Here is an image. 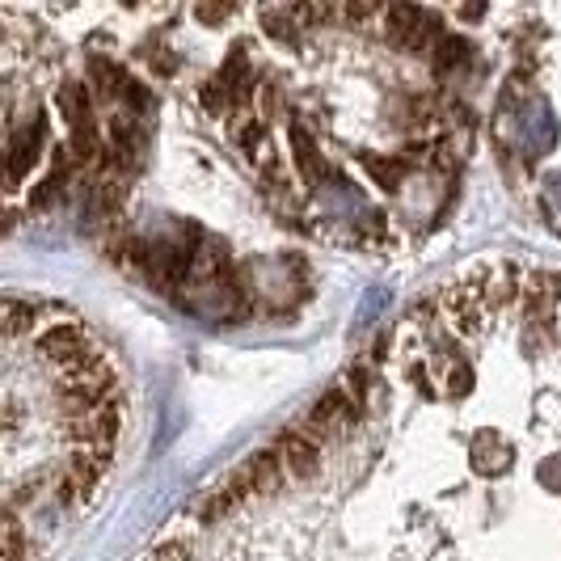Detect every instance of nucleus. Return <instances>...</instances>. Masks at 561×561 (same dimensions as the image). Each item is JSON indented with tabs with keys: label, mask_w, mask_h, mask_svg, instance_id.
Returning a JSON list of instances; mask_svg holds the SVG:
<instances>
[{
	"label": "nucleus",
	"mask_w": 561,
	"mask_h": 561,
	"mask_svg": "<svg viewBox=\"0 0 561 561\" xmlns=\"http://www.w3.org/2000/svg\"><path fill=\"white\" fill-rule=\"evenodd\" d=\"M38 355L56 367H72L81 364V359H89V355H98V342L77 321H59V325H47L38 334Z\"/></svg>",
	"instance_id": "f257e3e1"
},
{
	"label": "nucleus",
	"mask_w": 561,
	"mask_h": 561,
	"mask_svg": "<svg viewBox=\"0 0 561 561\" xmlns=\"http://www.w3.org/2000/svg\"><path fill=\"white\" fill-rule=\"evenodd\" d=\"M271 451H275V460H279L283 481H312L317 469H321V444L312 439L305 426L283 431L279 439L271 444Z\"/></svg>",
	"instance_id": "f03ea898"
},
{
	"label": "nucleus",
	"mask_w": 561,
	"mask_h": 561,
	"mask_svg": "<svg viewBox=\"0 0 561 561\" xmlns=\"http://www.w3.org/2000/svg\"><path fill=\"white\" fill-rule=\"evenodd\" d=\"M385 22H389V38H393L401 51H426V47H435V43L444 38L435 13L414 9V4H393V9L385 13Z\"/></svg>",
	"instance_id": "7ed1b4c3"
},
{
	"label": "nucleus",
	"mask_w": 561,
	"mask_h": 561,
	"mask_svg": "<svg viewBox=\"0 0 561 561\" xmlns=\"http://www.w3.org/2000/svg\"><path fill=\"white\" fill-rule=\"evenodd\" d=\"M561 305V275L558 271H533L524 279V317L536 334H549L553 330V317Z\"/></svg>",
	"instance_id": "20e7f679"
},
{
	"label": "nucleus",
	"mask_w": 561,
	"mask_h": 561,
	"mask_svg": "<svg viewBox=\"0 0 561 561\" xmlns=\"http://www.w3.org/2000/svg\"><path fill=\"white\" fill-rule=\"evenodd\" d=\"M237 144L245 148V157H250V165L275 186L283 182V157L279 148H275V136L266 131V123L262 118H250V123H241V131H237Z\"/></svg>",
	"instance_id": "39448f33"
},
{
	"label": "nucleus",
	"mask_w": 561,
	"mask_h": 561,
	"mask_svg": "<svg viewBox=\"0 0 561 561\" xmlns=\"http://www.w3.org/2000/svg\"><path fill=\"white\" fill-rule=\"evenodd\" d=\"M228 481H232L245 499H262V494H275L283 485V469H279V460H275V451L266 448V451H257V456H250Z\"/></svg>",
	"instance_id": "423d86ee"
},
{
	"label": "nucleus",
	"mask_w": 561,
	"mask_h": 561,
	"mask_svg": "<svg viewBox=\"0 0 561 561\" xmlns=\"http://www.w3.org/2000/svg\"><path fill=\"white\" fill-rule=\"evenodd\" d=\"M291 169H300V182H309V186L325 182V173H330V165L317 152V144H312L305 123H291Z\"/></svg>",
	"instance_id": "0eeeda50"
},
{
	"label": "nucleus",
	"mask_w": 561,
	"mask_h": 561,
	"mask_svg": "<svg viewBox=\"0 0 561 561\" xmlns=\"http://www.w3.org/2000/svg\"><path fill=\"white\" fill-rule=\"evenodd\" d=\"M127 68H118L111 59H89V93H98L102 102H114V98H123V89H127Z\"/></svg>",
	"instance_id": "6e6552de"
},
{
	"label": "nucleus",
	"mask_w": 561,
	"mask_h": 561,
	"mask_svg": "<svg viewBox=\"0 0 561 561\" xmlns=\"http://www.w3.org/2000/svg\"><path fill=\"white\" fill-rule=\"evenodd\" d=\"M56 102H59V114H64V123H68V131L93 118V93H89V84H84V81H68L64 89H59Z\"/></svg>",
	"instance_id": "1a4fd4ad"
},
{
	"label": "nucleus",
	"mask_w": 561,
	"mask_h": 561,
	"mask_svg": "<svg viewBox=\"0 0 561 561\" xmlns=\"http://www.w3.org/2000/svg\"><path fill=\"white\" fill-rule=\"evenodd\" d=\"M43 309L30 305V300H0V334L4 337H22L38 325Z\"/></svg>",
	"instance_id": "9d476101"
},
{
	"label": "nucleus",
	"mask_w": 561,
	"mask_h": 561,
	"mask_svg": "<svg viewBox=\"0 0 561 561\" xmlns=\"http://www.w3.org/2000/svg\"><path fill=\"white\" fill-rule=\"evenodd\" d=\"M198 98H203V106H207V114H211V118H232V114H237V106H245V102H241V98H237V93H232L220 77L203 84V89H198Z\"/></svg>",
	"instance_id": "9b49d317"
},
{
	"label": "nucleus",
	"mask_w": 561,
	"mask_h": 561,
	"mask_svg": "<svg viewBox=\"0 0 561 561\" xmlns=\"http://www.w3.org/2000/svg\"><path fill=\"white\" fill-rule=\"evenodd\" d=\"M465 59H469V47H465V43H460L456 34H444V38L435 43V72H439V77L456 72V68H460Z\"/></svg>",
	"instance_id": "f8f14e48"
}]
</instances>
